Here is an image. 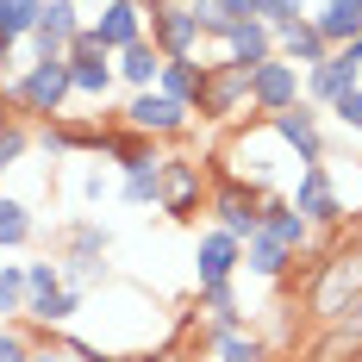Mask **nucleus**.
I'll return each instance as SVG.
<instances>
[{
    "instance_id": "obj_1",
    "label": "nucleus",
    "mask_w": 362,
    "mask_h": 362,
    "mask_svg": "<svg viewBox=\"0 0 362 362\" xmlns=\"http://www.w3.org/2000/svg\"><path fill=\"white\" fill-rule=\"evenodd\" d=\"M6 100H13V119H63V107L75 100L69 88V63H25V69L6 81Z\"/></svg>"
},
{
    "instance_id": "obj_2",
    "label": "nucleus",
    "mask_w": 362,
    "mask_h": 362,
    "mask_svg": "<svg viewBox=\"0 0 362 362\" xmlns=\"http://www.w3.org/2000/svg\"><path fill=\"white\" fill-rule=\"evenodd\" d=\"M213 175V194H206V213H213L218 231H231L238 244H250L256 231H262V206H269V194H256L250 181H238L231 169H206Z\"/></svg>"
},
{
    "instance_id": "obj_3",
    "label": "nucleus",
    "mask_w": 362,
    "mask_h": 362,
    "mask_svg": "<svg viewBox=\"0 0 362 362\" xmlns=\"http://www.w3.org/2000/svg\"><path fill=\"white\" fill-rule=\"evenodd\" d=\"M206 194H213V175H206L200 156H163V206L156 213L187 225V218L206 213Z\"/></svg>"
},
{
    "instance_id": "obj_4",
    "label": "nucleus",
    "mask_w": 362,
    "mask_h": 362,
    "mask_svg": "<svg viewBox=\"0 0 362 362\" xmlns=\"http://www.w3.org/2000/svg\"><path fill=\"white\" fill-rule=\"evenodd\" d=\"M119 125H132V132H144V138H187V125H194V107H181L169 100L163 88H144V94H132L125 107H119Z\"/></svg>"
},
{
    "instance_id": "obj_5",
    "label": "nucleus",
    "mask_w": 362,
    "mask_h": 362,
    "mask_svg": "<svg viewBox=\"0 0 362 362\" xmlns=\"http://www.w3.org/2000/svg\"><path fill=\"white\" fill-rule=\"evenodd\" d=\"M288 206H293L300 218H306L313 231H319V225H344V213H350L325 163H306V169L293 175V187H288Z\"/></svg>"
},
{
    "instance_id": "obj_6",
    "label": "nucleus",
    "mask_w": 362,
    "mask_h": 362,
    "mask_svg": "<svg viewBox=\"0 0 362 362\" xmlns=\"http://www.w3.org/2000/svg\"><path fill=\"white\" fill-rule=\"evenodd\" d=\"M200 119H238V112H250V69L244 63H206V81H200V100H194Z\"/></svg>"
},
{
    "instance_id": "obj_7",
    "label": "nucleus",
    "mask_w": 362,
    "mask_h": 362,
    "mask_svg": "<svg viewBox=\"0 0 362 362\" xmlns=\"http://www.w3.org/2000/svg\"><path fill=\"white\" fill-rule=\"evenodd\" d=\"M81 25H88V19H81V6H75V0H44L32 37H25L32 63H69V44H75Z\"/></svg>"
},
{
    "instance_id": "obj_8",
    "label": "nucleus",
    "mask_w": 362,
    "mask_h": 362,
    "mask_svg": "<svg viewBox=\"0 0 362 362\" xmlns=\"http://www.w3.org/2000/svg\"><path fill=\"white\" fill-rule=\"evenodd\" d=\"M356 300H362V256H331L319 269V281H313V313L337 325Z\"/></svg>"
},
{
    "instance_id": "obj_9",
    "label": "nucleus",
    "mask_w": 362,
    "mask_h": 362,
    "mask_svg": "<svg viewBox=\"0 0 362 362\" xmlns=\"http://www.w3.org/2000/svg\"><path fill=\"white\" fill-rule=\"evenodd\" d=\"M306 94H300V69L281 63V57H269V63H256L250 69V112L256 119H275V112L300 107Z\"/></svg>"
},
{
    "instance_id": "obj_10",
    "label": "nucleus",
    "mask_w": 362,
    "mask_h": 362,
    "mask_svg": "<svg viewBox=\"0 0 362 362\" xmlns=\"http://www.w3.org/2000/svg\"><path fill=\"white\" fill-rule=\"evenodd\" d=\"M281 144H288V156L306 169V163H325V125H319V107H288V112H275V119H262Z\"/></svg>"
},
{
    "instance_id": "obj_11",
    "label": "nucleus",
    "mask_w": 362,
    "mask_h": 362,
    "mask_svg": "<svg viewBox=\"0 0 362 362\" xmlns=\"http://www.w3.org/2000/svg\"><path fill=\"white\" fill-rule=\"evenodd\" d=\"M144 37L163 50V57H200V25H194V13H187V0L175 6H156L144 13Z\"/></svg>"
},
{
    "instance_id": "obj_12",
    "label": "nucleus",
    "mask_w": 362,
    "mask_h": 362,
    "mask_svg": "<svg viewBox=\"0 0 362 362\" xmlns=\"http://www.w3.org/2000/svg\"><path fill=\"white\" fill-rule=\"evenodd\" d=\"M350 88H362V69L344 57V50H331L325 63H313V69H300V94H306V107H331V100H344Z\"/></svg>"
},
{
    "instance_id": "obj_13",
    "label": "nucleus",
    "mask_w": 362,
    "mask_h": 362,
    "mask_svg": "<svg viewBox=\"0 0 362 362\" xmlns=\"http://www.w3.org/2000/svg\"><path fill=\"white\" fill-rule=\"evenodd\" d=\"M238 269H244V244L231 231L213 225L194 238V281H238Z\"/></svg>"
},
{
    "instance_id": "obj_14",
    "label": "nucleus",
    "mask_w": 362,
    "mask_h": 362,
    "mask_svg": "<svg viewBox=\"0 0 362 362\" xmlns=\"http://www.w3.org/2000/svg\"><path fill=\"white\" fill-rule=\"evenodd\" d=\"M100 156H107L112 169L125 175V169H144V163H163V150H156V138H144V132H132V125H119L112 119L107 132H100Z\"/></svg>"
},
{
    "instance_id": "obj_15",
    "label": "nucleus",
    "mask_w": 362,
    "mask_h": 362,
    "mask_svg": "<svg viewBox=\"0 0 362 362\" xmlns=\"http://www.w3.org/2000/svg\"><path fill=\"white\" fill-rule=\"evenodd\" d=\"M88 32L100 37L107 50H125V44L144 37V6H132V0H100V19H88Z\"/></svg>"
},
{
    "instance_id": "obj_16",
    "label": "nucleus",
    "mask_w": 362,
    "mask_h": 362,
    "mask_svg": "<svg viewBox=\"0 0 362 362\" xmlns=\"http://www.w3.org/2000/svg\"><path fill=\"white\" fill-rule=\"evenodd\" d=\"M225 63H244V69H256V63H269L275 57V32L262 25V19H238V25H225Z\"/></svg>"
},
{
    "instance_id": "obj_17",
    "label": "nucleus",
    "mask_w": 362,
    "mask_h": 362,
    "mask_svg": "<svg viewBox=\"0 0 362 362\" xmlns=\"http://www.w3.org/2000/svg\"><path fill=\"white\" fill-rule=\"evenodd\" d=\"M112 75H119L132 94H144V88H156V75H163V50H156L150 37H138V44L112 50Z\"/></svg>"
},
{
    "instance_id": "obj_18",
    "label": "nucleus",
    "mask_w": 362,
    "mask_h": 362,
    "mask_svg": "<svg viewBox=\"0 0 362 362\" xmlns=\"http://www.w3.org/2000/svg\"><path fill=\"white\" fill-rule=\"evenodd\" d=\"M81 306H88V293L57 288V293H32V300H25V319H32L37 331H69L75 319H81Z\"/></svg>"
},
{
    "instance_id": "obj_19",
    "label": "nucleus",
    "mask_w": 362,
    "mask_h": 362,
    "mask_svg": "<svg viewBox=\"0 0 362 362\" xmlns=\"http://www.w3.org/2000/svg\"><path fill=\"white\" fill-rule=\"evenodd\" d=\"M200 313H206V337H225V331H244L238 281H200Z\"/></svg>"
},
{
    "instance_id": "obj_20",
    "label": "nucleus",
    "mask_w": 362,
    "mask_h": 362,
    "mask_svg": "<svg viewBox=\"0 0 362 362\" xmlns=\"http://www.w3.org/2000/svg\"><path fill=\"white\" fill-rule=\"evenodd\" d=\"M313 19V32L325 37L331 50H344L350 37H362V0H325L319 13H306Z\"/></svg>"
},
{
    "instance_id": "obj_21",
    "label": "nucleus",
    "mask_w": 362,
    "mask_h": 362,
    "mask_svg": "<svg viewBox=\"0 0 362 362\" xmlns=\"http://www.w3.org/2000/svg\"><path fill=\"white\" fill-rule=\"evenodd\" d=\"M107 250H112V231L100 225V218H88V213L63 218V231H57V256H107Z\"/></svg>"
},
{
    "instance_id": "obj_22",
    "label": "nucleus",
    "mask_w": 362,
    "mask_h": 362,
    "mask_svg": "<svg viewBox=\"0 0 362 362\" xmlns=\"http://www.w3.org/2000/svg\"><path fill=\"white\" fill-rule=\"evenodd\" d=\"M275 57L293 63V69H313V63H325V57H331V44L313 32V19H300V25H288V32H275Z\"/></svg>"
},
{
    "instance_id": "obj_23",
    "label": "nucleus",
    "mask_w": 362,
    "mask_h": 362,
    "mask_svg": "<svg viewBox=\"0 0 362 362\" xmlns=\"http://www.w3.org/2000/svg\"><path fill=\"white\" fill-rule=\"evenodd\" d=\"M200 81H206V63L200 57H163V75H156V88L181 100V107H194L200 100Z\"/></svg>"
},
{
    "instance_id": "obj_24",
    "label": "nucleus",
    "mask_w": 362,
    "mask_h": 362,
    "mask_svg": "<svg viewBox=\"0 0 362 362\" xmlns=\"http://www.w3.org/2000/svg\"><path fill=\"white\" fill-rule=\"evenodd\" d=\"M288 262H293V250L281 244V238H269V231H256L250 244H244V269H250L256 281H281Z\"/></svg>"
},
{
    "instance_id": "obj_25",
    "label": "nucleus",
    "mask_w": 362,
    "mask_h": 362,
    "mask_svg": "<svg viewBox=\"0 0 362 362\" xmlns=\"http://www.w3.org/2000/svg\"><path fill=\"white\" fill-rule=\"evenodd\" d=\"M119 200L138 206V213H156V206H163V163L125 169V175H119Z\"/></svg>"
},
{
    "instance_id": "obj_26",
    "label": "nucleus",
    "mask_w": 362,
    "mask_h": 362,
    "mask_svg": "<svg viewBox=\"0 0 362 362\" xmlns=\"http://www.w3.org/2000/svg\"><path fill=\"white\" fill-rule=\"evenodd\" d=\"M262 231H269V238H281V244H288L293 256H300L306 244H313V225H306V218L293 213L288 200H269V206H262Z\"/></svg>"
},
{
    "instance_id": "obj_27",
    "label": "nucleus",
    "mask_w": 362,
    "mask_h": 362,
    "mask_svg": "<svg viewBox=\"0 0 362 362\" xmlns=\"http://www.w3.org/2000/svg\"><path fill=\"white\" fill-rule=\"evenodd\" d=\"M37 238V218L25 200H13V194H0V250H25Z\"/></svg>"
},
{
    "instance_id": "obj_28",
    "label": "nucleus",
    "mask_w": 362,
    "mask_h": 362,
    "mask_svg": "<svg viewBox=\"0 0 362 362\" xmlns=\"http://www.w3.org/2000/svg\"><path fill=\"white\" fill-rule=\"evenodd\" d=\"M57 269H63V288L88 293V300L107 288V256H57Z\"/></svg>"
},
{
    "instance_id": "obj_29",
    "label": "nucleus",
    "mask_w": 362,
    "mask_h": 362,
    "mask_svg": "<svg viewBox=\"0 0 362 362\" xmlns=\"http://www.w3.org/2000/svg\"><path fill=\"white\" fill-rule=\"evenodd\" d=\"M213 344V362H269V344L256 331H225V337H206Z\"/></svg>"
},
{
    "instance_id": "obj_30",
    "label": "nucleus",
    "mask_w": 362,
    "mask_h": 362,
    "mask_svg": "<svg viewBox=\"0 0 362 362\" xmlns=\"http://www.w3.org/2000/svg\"><path fill=\"white\" fill-rule=\"evenodd\" d=\"M25 319V262H0V325Z\"/></svg>"
},
{
    "instance_id": "obj_31",
    "label": "nucleus",
    "mask_w": 362,
    "mask_h": 362,
    "mask_svg": "<svg viewBox=\"0 0 362 362\" xmlns=\"http://www.w3.org/2000/svg\"><path fill=\"white\" fill-rule=\"evenodd\" d=\"M25 156H32V125H25V119H13V125H0V181L13 175V169H19Z\"/></svg>"
},
{
    "instance_id": "obj_32",
    "label": "nucleus",
    "mask_w": 362,
    "mask_h": 362,
    "mask_svg": "<svg viewBox=\"0 0 362 362\" xmlns=\"http://www.w3.org/2000/svg\"><path fill=\"white\" fill-rule=\"evenodd\" d=\"M37 13H44V0H0V32L13 37V44H25L37 25Z\"/></svg>"
},
{
    "instance_id": "obj_33",
    "label": "nucleus",
    "mask_w": 362,
    "mask_h": 362,
    "mask_svg": "<svg viewBox=\"0 0 362 362\" xmlns=\"http://www.w3.org/2000/svg\"><path fill=\"white\" fill-rule=\"evenodd\" d=\"M256 19L269 25V32H288L306 19V0H256Z\"/></svg>"
},
{
    "instance_id": "obj_34",
    "label": "nucleus",
    "mask_w": 362,
    "mask_h": 362,
    "mask_svg": "<svg viewBox=\"0 0 362 362\" xmlns=\"http://www.w3.org/2000/svg\"><path fill=\"white\" fill-rule=\"evenodd\" d=\"M57 288H63L57 256H37V262H25V300H32V293H57Z\"/></svg>"
},
{
    "instance_id": "obj_35",
    "label": "nucleus",
    "mask_w": 362,
    "mask_h": 362,
    "mask_svg": "<svg viewBox=\"0 0 362 362\" xmlns=\"http://www.w3.org/2000/svg\"><path fill=\"white\" fill-rule=\"evenodd\" d=\"M32 350H37V331L0 325V362H32Z\"/></svg>"
},
{
    "instance_id": "obj_36",
    "label": "nucleus",
    "mask_w": 362,
    "mask_h": 362,
    "mask_svg": "<svg viewBox=\"0 0 362 362\" xmlns=\"http://www.w3.org/2000/svg\"><path fill=\"white\" fill-rule=\"evenodd\" d=\"M331 119H337L350 138H362V88H350L344 100H331Z\"/></svg>"
},
{
    "instance_id": "obj_37",
    "label": "nucleus",
    "mask_w": 362,
    "mask_h": 362,
    "mask_svg": "<svg viewBox=\"0 0 362 362\" xmlns=\"http://www.w3.org/2000/svg\"><path fill=\"white\" fill-rule=\"evenodd\" d=\"M112 194V181H107V169H100V163H88V169H81V200H88V206H100V200H107Z\"/></svg>"
},
{
    "instance_id": "obj_38",
    "label": "nucleus",
    "mask_w": 362,
    "mask_h": 362,
    "mask_svg": "<svg viewBox=\"0 0 362 362\" xmlns=\"http://www.w3.org/2000/svg\"><path fill=\"white\" fill-rule=\"evenodd\" d=\"M218 6V19L225 25H238V19H256V0H213Z\"/></svg>"
},
{
    "instance_id": "obj_39",
    "label": "nucleus",
    "mask_w": 362,
    "mask_h": 362,
    "mask_svg": "<svg viewBox=\"0 0 362 362\" xmlns=\"http://www.w3.org/2000/svg\"><path fill=\"white\" fill-rule=\"evenodd\" d=\"M32 362H75V356L57 344V337H50V344H37V350H32Z\"/></svg>"
},
{
    "instance_id": "obj_40",
    "label": "nucleus",
    "mask_w": 362,
    "mask_h": 362,
    "mask_svg": "<svg viewBox=\"0 0 362 362\" xmlns=\"http://www.w3.org/2000/svg\"><path fill=\"white\" fill-rule=\"evenodd\" d=\"M0 125H13V100H6V88H0Z\"/></svg>"
},
{
    "instance_id": "obj_41",
    "label": "nucleus",
    "mask_w": 362,
    "mask_h": 362,
    "mask_svg": "<svg viewBox=\"0 0 362 362\" xmlns=\"http://www.w3.org/2000/svg\"><path fill=\"white\" fill-rule=\"evenodd\" d=\"M132 6H144V13H156V6H175V0H132Z\"/></svg>"
},
{
    "instance_id": "obj_42",
    "label": "nucleus",
    "mask_w": 362,
    "mask_h": 362,
    "mask_svg": "<svg viewBox=\"0 0 362 362\" xmlns=\"http://www.w3.org/2000/svg\"><path fill=\"white\" fill-rule=\"evenodd\" d=\"M75 6H81V0H75Z\"/></svg>"
}]
</instances>
